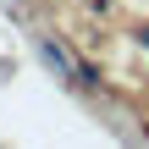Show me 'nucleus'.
<instances>
[{
    "label": "nucleus",
    "mask_w": 149,
    "mask_h": 149,
    "mask_svg": "<svg viewBox=\"0 0 149 149\" xmlns=\"http://www.w3.org/2000/svg\"><path fill=\"white\" fill-rule=\"evenodd\" d=\"M138 39H144V44H149V28H144V33H138Z\"/></svg>",
    "instance_id": "nucleus-2"
},
{
    "label": "nucleus",
    "mask_w": 149,
    "mask_h": 149,
    "mask_svg": "<svg viewBox=\"0 0 149 149\" xmlns=\"http://www.w3.org/2000/svg\"><path fill=\"white\" fill-rule=\"evenodd\" d=\"M39 61H44V66H50L55 77H77V66H72V61H66V55H61V50H55L50 39H39Z\"/></svg>",
    "instance_id": "nucleus-1"
}]
</instances>
